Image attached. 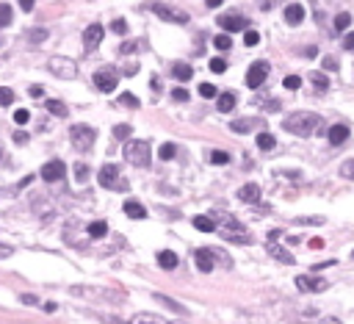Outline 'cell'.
Returning <instances> with one entry per match:
<instances>
[{
    "label": "cell",
    "mask_w": 354,
    "mask_h": 324,
    "mask_svg": "<svg viewBox=\"0 0 354 324\" xmlns=\"http://www.w3.org/2000/svg\"><path fill=\"white\" fill-rule=\"evenodd\" d=\"M6 25H11V6L0 3V28H6Z\"/></svg>",
    "instance_id": "cell-33"
},
{
    "label": "cell",
    "mask_w": 354,
    "mask_h": 324,
    "mask_svg": "<svg viewBox=\"0 0 354 324\" xmlns=\"http://www.w3.org/2000/svg\"><path fill=\"white\" fill-rule=\"evenodd\" d=\"M235 102H238V94H235V92H224V94H219L216 108L222 111V114H227V111H233V108H235Z\"/></svg>",
    "instance_id": "cell-18"
},
{
    "label": "cell",
    "mask_w": 354,
    "mask_h": 324,
    "mask_svg": "<svg viewBox=\"0 0 354 324\" xmlns=\"http://www.w3.org/2000/svg\"><path fill=\"white\" fill-rule=\"evenodd\" d=\"M266 75H269V61H255L246 72V86L249 89H260L266 84Z\"/></svg>",
    "instance_id": "cell-8"
},
{
    "label": "cell",
    "mask_w": 354,
    "mask_h": 324,
    "mask_svg": "<svg viewBox=\"0 0 354 324\" xmlns=\"http://www.w3.org/2000/svg\"><path fill=\"white\" fill-rule=\"evenodd\" d=\"M114 136L116 138H127V136H130V125H116L114 128Z\"/></svg>",
    "instance_id": "cell-47"
},
{
    "label": "cell",
    "mask_w": 354,
    "mask_h": 324,
    "mask_svg": "<svg viewBox=\"0 0 354 324\" xmlns=\"http://www.w3.org/2000/svg\"><path fill=\"white\" fill-rule=\"evenodd\" d=\"M33 3H36V0H19V8H22V12H30Z\"/></svg>",
    "instance_id": "cell-56"
},
{
    "label": "cell",
    "mask_w": 354,
    "mask_h": 324,
    "mask_svg": "<svg viewBox=\"0 0 354 324\" xmlns=\"http://www.w3.org/2000/svg\"><path fill=\"white\" fill-rule=\"evenodd\" d=\"M238 200H241V202H258V200H260V186H255V183L241 186L238 188Z\"/></svg>",
    "instance_id": "cell-17"
},
{
    "label": "cell",
    "mask_w": 354,
    "mask_h": 324,
    "mask_svg": "<svg viewBox=\"0 0 354 324\" xmlns=\"http://www.w3.org/2000/svg\"><path fill=\"white\" fill-rule=\"evenodd\" d=\"M296 286H299L302 291H324L327 282L318 280V277H310V274H299L296 277Z\"/></svg>",
    "instance_id": "cell-15"
},
{
    "label": "cell",
    "mask_w": 354,
    "mask_h": 324,
    "mask_svg": "<svg viewBox=\"0 0 354 324\" xmlns=\"http://www.w3.org/2000/svg\"><path fill=\"white\" fill-rule=\"evenodd\" d=\"M36 296H33V294H22V305H36Z\"/></svg>",
    "instance_id": "cell-55"
},
{
    "label": "cell",
    "mask_w": 354,
    "mask_h": 324,
    "mask_svg": "<svg viewBox=\"0 0 354 324\" xmlns=\"http://www.w3.org/2000/svg\"><path fill=\"white\" fill-rule=\"evenodd\" d=\"M191 75H194V70L186 64V61H177V64H172V78H177V80H191Z\"/></svg>",
    "instance_id": "cell-22"
},
{
    "label": "cell",
    "mask_w": 354,
    "mask_h": 324,
    "mask_svg": "<svg viewBox=\"0 0 354 324\" xmlns=\"http://www.w3.org/2000/svg\"><path fill=\"white\" fill-rule=\"evenodd\" d=\"M321 324H343L341 318H332V316H327V318H321Z\"/></svg>",
    "instance_id": "cell-61"
},
{
    "label": "cell",
    "mask_w": 354,
    "mask_h": 324,
    "mask_svg": "<svg viewBox=\"0 0 354 324\" xmlns=\"http://www.w3.org/2000/svg\"><path fill=\"white\" fill-rule=\"evenodd\" d=\"M69 294L86 296V300H105V302H122V296H125L119 291H114V288H94V286H72Z\"/></svg>",
    "instance_id": "cell-3"
},
{
    "label": "cell",
    "mask_w": 354,
    "mask_h": 324,
    "mask_svg": "<svg viewBox=\"0 0 354 324\" xmlns=\"http://www.w3.org/2000/svg\"><path fill=\"white\" fill-rule=\"evenodd\" d=\"M116 84H119V72L114 66H102V70L94 72V86L100 92H114Z\"/></svg>",
    "instance_id": "cell-7"
},
{
    "label": "cell",
    "mask_w": 354,
    "mask_h": 324,
    "mask_svg": "<svg viewBox=\"0 0 354 324\" xmlns=\"http://www.w3.org/2000/svg\"><path fill=\"white\" fill-rule=\"evenodd\" d=\"M47 111L53 116H66V114H69V108H66L61 100H47Z\"/></svg>",
    "instance_id": "cell-27"
},
{
    "label": "cell",
    "mask_w": 354,
    "mask_h": 324,
    "mask_svg": "<svg viewBox=\"0 0 354 324\" xmlns=\"http://www.w3.org/2000/svg\"><path fill=\"white\" fill-rule=\"evenodd\" d=\"M138 48H141V42H138V39H133V42H125V44H122L119 53H133V50H138Z\"/></svg>",
    "instance_id": "cell-48"
},
{
    "label": "cell",
    "mask_w": 354,
    "mask_h": 324,
    "mask_svg": "<svg viewBox=\"0 0 354 324\" xmlns=\"http://www.w3.org/2000/svg\"><path fill=\"white\" fill-rule=\"evenodd\" d=\"M213 48H216V50H230V48H233V39H230L227 34H219L216 39H213Z\"/></svg>",
    "instance_id": "cell-32"
},
{
    "label": "cell",
    "mask_w": 354,
    "mask_h": 324,
    "mask_svg": "<svg viewBox=\"0 0 354 324\" xmlns=\"http://www.w3.org/2000/svg\"><path fill=\"white\" fill-rule=\"evenodd\" d=\"M28 92H30V97H42V94H44V89H42V86H30Z\"/></svg>",
    "instance_id": "cell-57"
},
{
    "label": "cell",
    "mask_w": 354,
    "mask_h": 324,
    "mask_svg": "<svg viewBox=\"0 0 354 324\" xmlns=\"http://www.w3.org/2000/svg\"><path fill=\"white\" fill-rule=\"evenodd\" d=\"M47 70L53 72V75H58V78H75L78 75V64H75L72 58H66V56H53V58L47 61Z\"/></svg>",
    "instance_id": "cell-4"
},
{
    "label": "cell",
    "mask_w": 354,
    "mask_h": 324,
    "mask_svg": "<svg viewBox=\"0 0 354 324\" xmlns=\"http://www.w3.org/2000/svg\"><path fill=\"white\" fill-rule=\"evenodd\" d=\"M102 36H105V28H102L100 22H91L89 28L83 30V48L89 50V53H91V50H97V48H100V42H102Z\"/></svg>",
    "instance_id": "cell-10"
},
{
    "label": "cell",
    "mask_w": 354,
    "mask_h": 324,
    "mask_svg": "<svg viewBox=\"0 0 354 324\" xmlns=\"http://www.w3.org/2000/svg\"><path fill=\"white\" fill-rule=\"evenodd\" d=\"M341 174H343L346 180H354V158H349V161L341 164Z\"/></svg>",
    "instance_id": "cell-36"
},
{
    "label": "cell",
    "mask_w": 354,
    "mask_h": 324,
    "mask_svg": "<svg viewBox=\"0 0 354 324\" xmlns=\"http://www.w3.org/2000/svg\"><path fill=\"white\" fill-rule=\"evenodd\" d=\"M194 260H197V269L205 272V274H210L213 266H216V258H213V252L210 250H197L194 252Z\"/></svg>",
    "instance_id": "cell-14"
},
{
    "label": "cell",
    "mask_w": 354,
    "mask_h": 324,
    "mask_svg": "<svg viewBox=\"0 0 354 324\" xmlns=\"http://www.w3.org/2000/svg\"><path fill=\"white\" fill-rule=\"evenodd\" d=\"M318 125H321V116L316 111H296L282 122V128L288 133H296V136H313L318 130Z\"/></svg>",
    "instance_id": "cell-1"
},
{
    "label": "cell",
    "mask_w": 354,
    "mask_h": 324,
    "mask_svg": "<svg viewBox=\"0 0 354 324\" xmlns=\"http://www.w3.org/2000/svg\"><path fill=\"white\" fill-rule=\"evenodd\" d=\"M258 42H260V34H258V30H244V44L255 48Z\"/></svg>",
    "instance_id": "cell-40"
},
{
    "label": "cell",
    "mask_w": 354,
    "mask_h": 324,
    "mask_svg": "<svg viewBox=\"0 0 354 324\" xmlns=\"http://www.w3.org/2000/svg\"><path fill=\"white\" fill-rule=\"evenodd\" d=\"M111 30L119 34V36H125L127 34V22H125V20H114V22H111Z\"/></svg>",
    "instance_id": "cell-43"
},
{
    "label": "cell",
    "mask_w": 354,
    "mask_h": 324,
    "mask_svg": "<svg viewBox=\"0 0 354 324\" xmlns=\"http://www.w3.org/2000/svg\"><path fill=\"white\" fill-rule=\"evenodd\" d=\"M89 178V166L86 164H75V180H86Z\"/></svg>",
    "instance_id": "cell-44"
},
{
    "label": "cell",
    "mask_w": 354,
    "mask_h": 324,
    "mask_svg": "<svg viewBox=\"0 0 354 324\" xmlns=\"http://www.w3.org/2000/svg\"><path fill=\"white\" fill-rule=\"evenodd\" d=\"M11 102H14V92L0 86V106H11Z\"/></svg>",
    "instance_id": "cell-39"
},
{
    "label": "cell",
    "mask_w": 354,
    "mask_h": 324,
    "mask_svg": "<svg viewBox=\"0 0 354 324\" xmlns=\"http://www.w3.org/2000/svg\"><path fill=\"white\" fill-rule=\"evenodd\" d=\"M0 158H3V150H0Z\"/></svg>",
    "instance_id": "cell-64"
},
{
    "label": "cell",
    "mask_w": 354,
    "mask_h": 324,
    "mask_svg": "<svg viewBox=\"0 0 354 324\" xmlns=\"http://www.w3.org/2000/svg\"><path fill=\"white\" fill-rule=\"evenodd\" d=\"M282 86H285V89H299V86H302V78H299V75H288V78L282 80Z\"/></svg>",
    "instance_id": "cell-42"
},
{
    "label": "cell",
    "mask_w": 354,
    "mask_h": 324,
    "mask_svg": "<svg viewBox=\"0 0 354 324\" xmlns=\"http://www.w3.org/2000/svg\"><path fill=\"white\" fill-rule=\"evenodd\" d=\"M274 136H271V133H260V136H258V147H260V150H266V152H269V150H274Z\"/></svg>",
    "instance_id": "cell-31"
},
{
    "label": "cell",
    "mask_w": 354,
    "mask_h": 324,
    "mask_svg": "<svg viewBox=\"0 0 354 324\" xmlns=\"http://www.w3.org/2000/svg\"><path fill=\"white\" fill-rule=\"evenodd\" d=\"M150 142H141V138H133L125 144V161L133 166H150Z\"/></svg>",
    "instance_id": "cell-2"
},
{
    "label": "cell",
    "mask_w": 354,
    "mask_h": 324,
    "mask_svg": "<svg viewBox=\"0 0 354 324\" xmlns=\"http://www.w3.org/2000/svg\"><path fill=\"white\" fill-rule=\"evenodd\" d=\"M105 233H108V224L105 222H91L89 224V238H102Z\"/></svg>",
    "instance_id": "cell-28"
},
{
    "label": "cell",
    "mask_w": 354,
    "mask_h": 324,
    "mask_svg": "<svg viewBox=\"0 0 354 324\" xmlns=\"http://www.w3.org/2000/svg\"><path fill=\"white\" fill-rule=\"evenodd\" d=\"M11 246H8V244H3V241H0V260H3V258H8V255H11Z\"/></svg>",
    "instance_id": "cell-53"
},
{
    "label": "cell",
    "mask_w": 354,
    "mask_h": 324,
    "mask_svg": "<svg viewBox=\"0 0 354 324\" xmlns=\"http://www.w3.org/2000/svg\"><path fill=\"white\" fill-rule=\"evenodd\" d=\"M269 252L274 255L277 260H282V264H288V266H291V264H296V258L291 255L288 250H285V246H277V244H271V246H269Z\"/></svg>",
    "instance_id": "cell-24"
},
{
    "label": "cell",
    "mask_w": 354,
    "mask_h": 324,
    "mask_svg": "<svg viewBox=\"0 0 354 324\" xmlns=\"http://www.w3.org/2000/svg\"><path fill=\"white\" fill-rule=\"evenodd\" d=\"M14 142H19V144H25V142H28V133H22V130H19V133H17V136H14Z\"/></svg>",
    "instance_id": "cell-59"
},
{
    "label": "cell",
    "mask_w": 354,
    "mask_h": 324,
    "mask_svg": "<svg viewBox=\"0 0 354 324\" xmlns=\"http://www.w3.org/2000/svg\"><path fill=\"white\" fill-rule=\"evenodd\" d=\"M14 122H17V125H28V122H30V114L25 111V108H17V111H14Z\"/></svg>",
    "instance_id": "cell-41"
},
{
    "label": "cell",
    "mask_w": 354,
    "mask_h": 324,
    "mask_svg": "<svg viewBox=\"0 0 354 324\" xmlns=\"http://www.w3.org/2000/svg\"><path fill=\"white\" fill-rule=\"evenodd\" d=\"M210 164H219V166H222V164H230V156L222 150H213L210 152Z\"/></svg>",
    "instance_id": "cell-37"
},
{
    "label": "cell",
    "mask_w": 354,
    "mask_h": 324,
    "mask_svg": "<svg viewBox=\"0 0 354 324\" xmlns=\"http://www.w3.org/2000/svg\"><path fill=\"white\" fill-rule=\"evenodd\" d=\"M174 152H177V147L174 144H161V150H158V156H161V161H169V158H174Z\"/></svg>",
    "instance_id": "cell-34"
},
{
    "label": "cell",
    "mask_w": 354,
    "mask_h": 324,
    "mask_svg": "<svg viewBox=\"0 0 354 324\" xmlns=\"http://www.w3.org/2000/svg\"><path fill=\"white\" fill-rule=\"evenodd\" d=\"M219 25H222L224 30H249V20L238 17V14H222V17H219Z\"/></svg>",
    "instance_id": "cell-12"
},
{
    "label": "cell",
    "mask_w": 354,
    "mask_h": 324,
    "mask_svg": "<svg viewBox=\"0 0 354 324\" xmlns=\"http://www.w3.org/2000/svg\"><path fill=\"white\" fill-rule=\"evenodd\" d=\"M191 224H194L197 230H202V233H213V230H216V222H213V216H202V214L194 216Z\"/></svg>",
    "instance_id": "cell-19"
},
{
    "label": "cell",
    "mask_w": 354,
    "mask_h": 324,
    "mask_svg": "<svg viewBox=\"0 0 354 324\" xmlns=\"http://www.w3.org/2000/svg\"><path fill=\"white\" fill-rule=\"evenodd\" d=\"M222 3H224V0H205V6H208V8H216V6H222Z\"/></svg>",
    "instance_id": "cell-60"
},
{
    "label": "cell",
    "mask_w": 354,
    "mask_h": 324,
    "mask_svg": "<svg viewBox=\"0 0 354 324\" xmlns=\"http://www.w3.org/2000/svg\"><path fill=\"white\" fill-rule=\"evenodd\" d=\"M130 324H172L169 318H161L155 313H138V316L130 318Z\"/></svg>",
    "instance_id": "cell-21"
},
{
    "label": "cell",
    "mask_w": 354,
    "mask_h": 324,
    "mask_svg": "<svg viewBox=\"0 0 354 324\" xmlns=\"http://www.w3.org/2000/svg\"><path fill=\"white\" fill-rule=\"evenodd\" d=\"M230 128H233V133H249L255 128V120H249V116H241V120H233L230 122Z\"/></svg>",
    "instance_id": "cell-25"
},
{
    "label": "cell",
    "mask_w": 354,
    "mask_h": 324,
    "mask_svg": "<svg viewBox=\"0 0 354 324\" xmlns=\"http://www.w3.org/2000/svg\"><path fill=\"white\" fill-rule=\"evenodd\" d=\"M172 100L186 102V100H188V92H186V89H174V92H172Z\"/></svg>",
    "instance_id": "cell-50"
},
{
    "label": "cell",
    "mask_w": 354,
    "mask_h": 324,
    "mask_svg": "<svg viewBox=\"0 0 354 324\" xmlns=\"http://www.w3.org/2000/svg\"><path fill=\"white\" fill-rule=\"evenodd\" d=\"M260 106L269 108V111H280V100H260Z\"/></svg>",
    "instance_id": "cell-51"
},
{
    "label": "cell",
    "mask_w": 354,
    "mask_h": 324,
    "mask_svg": "<svg viewBox=\"0 0 354 324\" xmlns=\"http://www.w3.org/2000/svg\"><path fill=\"white\" fill-rule=\"evenodd\" d=\"M210 70H213V72H224V70H227V61H224V58H210Z\"/></svg>",
    "instance_id": "cell-45"
},
{
    "label": "cell",
    "mask_w": 354,
    "mask_h": 324,
    "mask_svg": "<svg viewBox=\"0 0 354 324\" xmlns=\"http://www.w3.org/2000/svg\"><path fill=\"white\" fill-rule=\"evenodd\" d=\"M152 12L158 14L161 20H166V22H177V25H186L188 22V12H183V8H172V6H152Z\"/></svg>",
    "instance_id": "cell-9"
},
{
    "label": "cell",
    "mask_w": 354,
    "mask_h": 324,
    "mask_svg": "<svg viewBox=\"0 0 354 324\" xmlns=\"http://www.w3.org/2000/svg\"><path fill=\"white\" fill-rule=\"evenodd\" d=\"M125 214L130 216V219H144L147 208H144V205H138L136 200H127V202H125Z\"/></svg>",
    "instance_id": "cell-23"
},
{
    "label": "cell",
    "mask_w": 354,
    "mask_h": 324,
    "mask_svg": "<svg viewBox=\"0 0 354 324\" xmlns=\"http://www.w3.org/2000/svg\"><path fill=\"white\" fill-rule=\"evenodd\" d=\"M219 233H222V238L227 241H235V244H249V233H246V228L241 222H235V219H224L222 228H216Z\"/></svg>",
    "instance_id": "cell-6"
},
{
    "label": "cell",
    "mask_w": 354,
    "mask_h": 324,
    "mask_svg": "<svg viewBox=\"0 0 354 324\" xmlns=\"http://www.w3.org/2000/svg\"><path fill=\"white\" fill-rule=\"evenodd\" d=\"M310 80H313V86H316V89H321V92L330 86V78H327L324 72H310Z\"/></svg>",
    "instance_id": "cell-30"
},
{
    "label": "cell",
    "mask_w": 354,
    "mask_h": 324,
    "mask_svg": "<svg viewBox=\"0 0 354 324\" xmlns=\"http://www.w3.org/2000/svg\"><path fill=\"white\" fill-rule=\"evenodd\" d=\"M158 266H163V269H174V266H177V255L169 252V250L158 252Z\"/></svg>",
    "instance_id": "cell-26"
},
{
    "label": "cell",
    "mask_w": 354,
    "mask_h": 324,
    "mask_svg": "<svg viewBox=\"0 0 354 324\" xmlns=\"http://www.w3.org/2000/svg\"><path fill=\"white\" fill-rule=\"evenodd\" d=\"M349 133H352V130H349V125H332L327 136H330L332 144H343V142L349 138Z\"/></svg>",
    "instance_id": "cell-20"
},
{
    "label": "cell",
    "mask_w": 354,
    "mask_h": 324,
    "mask_svg": "<svg viewBox=\"0 0 354 324\" xmlns=\"http://www.w3.org/2000/svg\"><path fill=\"white\" fill-rule=\"evenodd\" d=\"M122 102H125L127 108H138V100H136V94H130V92H125V94H122Z\"/></svg>",
    "instance_id": "cell-46"
},
{
    "label": "cell",
    "mask_w": 354,
    "mask_h": 324,
    "mask_svg": "<svg viewBox=\"0 0 354 324\" xmlns=\"http://www.w3.org/2000/svg\"><path fill=\"white\" fill-rule=\"evenodd\" d=\"M302 20H305V6H302V3H291V6H285V22H288V25H299Z\"/></svg>",
    "instance_id": "cell-16"
},
{
    "label": "cell",
    "mask_w": 354,
    "mask_h": 324,
    "mask_svg": "<svg viewBox=\"0 0 354 324\" xmlns=\"http://www.w3.org/2000/svg\"><path fill=\"white\" fill-rule=\"evenodd\" d=\"M305 56H307V58H316V56H318V50H316V48H307V53H305Z\"/></svg>",
    "instance_id": "cell-63"
},
{
    "label": "cell",
    "mask_w": 354,
    "mask_h": 324,
    "mask_svg": "<svg viewBox=\"0 0 354 324\" xmlns=\"http://www.w3.org/2000/svg\"><path fill=\"white\" fill-rule=\"evenodd\" d=\"M343 50H354V30H349L346 39H343Z\"/></svg>",
    "instance_id": "cell-52"
},
{
    "label": "cell",
    "mask_w": 354,
    "mask_h": 324,
    "mask_svg": "<svg viewBox=\"0 0 354 324\" xmlns=\"http://www.w3.org/2000/svg\"><path fill=\"white\" fill-rule=\"evenodd\" d=\"M310 246H313V250H318V246H324V241H321V238H313Z\"/></svg>",
    "instance_id": "cell-62"
},
{
    "label": "cell",
    "mask_w": 354,
    "mask_h": 324,
    "mask_svg": "<svg viewBox=\"0 0 354 324\" xmlns=\"http://www.w3.org/2000/svg\"><path fill=\"white\" fill-rule=\"evenodd\" d=\"M324 66L327 70H338V61L335 58H324Z\"/></svg>",
    "instance_id": "cell-58"
},
{
    "label": "cell",
    "mask_w": 354,
    "mask_h": 324,
    "mask_svg": "<svg viewBox=\"0 0 354 324\" xmlns=\"http://www.w3.org/2000/svg\"><path fill=\"white\" fill-rule=\"evenodd\" d=\"M116 183H119V166H116V164H105V166L100 169V186L116 188Z\"/></svg>",
    "instance_id": "cell-13"
},
{
    "label": "cell",
    "mask_w": 354,
    "mask_h": 324,
    "mask_svg": "<svg viewBox=\"0 0 354 324\" xmlns=\"http://www.w3.org/2000/svg\"><path fill=\"white\" fill-rule=\"evenodd\" d=\"M299 224H321V219L318 216H305V219H299Z\"/></svg>",
    "instance_id": "cell-54"
},
{
    "label": "cell",
    "mask_w": 354,
    "mask_h": 324,
    "mask_svg": "<svg viewBox=\"0 0 354 324\" xmlns=\"http://www.w3.org/2000/svg\"><path fill=\"white\" fill-rule=\"evenodd\" d=\"M69 138H72V144L78 150H89L91 144L97 142V130L89 125H72L69 128Z\"/></svg>",
    "instance_id": "cell-5"
},
{
    "label": "cell",
    "mask_w": 354,
    "mask_h": 324,
    "mask_svg": "<svg viewBox=\"0 0 354 324\" xmlns=\"http://www.w3.org/2000/svg\"><path fill=\"white\" fill-rule=\"evenodd\" d=\"M349 25H352V14L343 12V14H338V17H335V30H346Z\"/></svg>",
    "instance_id": "cell-35"
},
{
    "label": "cell",
    "mask_w": 354,
    "mask_h": 324,
    "mask_svg": "<svg viewBox=\"0 0 354 324\" xmlns=\"http://www.w3.org/2000/svg\"><path fill=\"white\" fill-rule=\"evenodd\" d=\"M199 94L210 100V97H219V92H216V86H213V84H199Z\"/></svg>",
    "instance_id": "cell-38"
},
{
    "label": "cell",
    "mask_w": 354,
    "mask_h": 324,
    "mask_svg": "<svg viewBox=\"0 0 354 324\" xmlns=\"http://www.w3.org/2000/svg\"><path fill=\"white\" fill-rule=\"evenodd\" d=\"M64 172H66L64 161H47L42 166V180L44 183H58V180L64 178Z\"/></svg>",
    "instance_id": "cell-11"
},
{
    "label": "cell",
    "mask_w": 354,
    "mask_h": 324,
    "mask_svg": "<svg viewBox=\"0 0 354 324\" xmlns=\"http://www.w3.org/2000/svg\"><path fill=\"white\" fill-rule=\"evenodd\" d=\"M28 39H30V42H42V39H47V30H42V28H36V30H33V34H30V36H28Z\"/></svg>",
    "instance_id": "cell-49"
},
{
    "label": "cell",
    "mask_w": 354,
    "mask_h": 324,
    "mask_svg": "<svg viewBox=\"0 0 354 324\" xmlns=\"http://www.w3.org/2000/svg\"><path fill=\"white\" fill-rule=\"evenodd\" d=\"M155 300L161 302V305H166L169 310H174V313H186V308L180 305V302H174V300H169V296H163V294H155Z\"/></svg>",
    "instance_id": "cell-29"
}]
</instances>
